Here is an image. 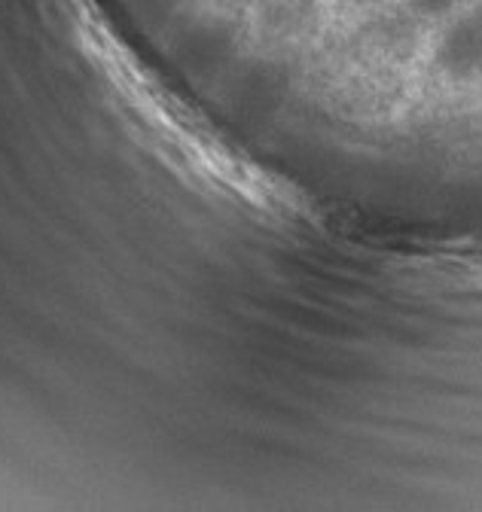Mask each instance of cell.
I'll use <instances>...</instances> for the list:
<instances>
[{"label": "cell", "mask_w": 482, "mask_h": 512, "mask_svg": "<svg viewBox=\"0 0 482 512\" xmlns=\"http://www.w3.org/2000/svg\"><path fill=\"white\" fill-rule=\"evenodd\" d=\"M431 61L449 83H470L482 77V7H464L440 22Z\"/></svg>", "instance_id": "1"}, {"label": "cell", "mask_w": 482, "mask_h": 512, "mask_svg": "<svg viewBox=\"0 0 482 512\" xmlns=\"http://www.w3.org/2000/svg\"><path fill=\"white\" fill-rule=\"evenodd\" d=\"M479 7H482V0H479Z\"/></svg>", "instance_id": "3"}, {"label": "cell", "mask_w": 482, "mask_h": 512, "mask_svg": "<svg viewBox=\"0 0 482 512\" xmlns=\"http://www.w3.org/2000/svg\"><path fill=\"white\" fill-rule=\"evenodd\" d=\"M464 4L467 0H403V10L409 19L440 25V22L452 19L455 13H461Z\"/></svg>", "instance_id": "2"}]
</instances>
